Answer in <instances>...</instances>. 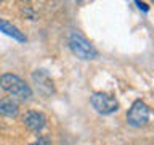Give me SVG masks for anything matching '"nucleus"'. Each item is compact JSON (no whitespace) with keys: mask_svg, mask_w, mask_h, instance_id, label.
Wrapping results in <instances>:
<instances>
[{"mask_svg":"<svg viewBox=\"0 0 154 145\" xmlns=\"http://www.w3.org/2000/svg\"><path fill=\"white\" fill-rule=\"evenodd\" d=\"M67 44H69L71 52L80 60H96L98 58V50L80 32H71Z\"/></svg>","mask_w":154,"mask_h":145,"instance_id":"2","label":"nucleus"},{"mask_svg":"<svg viewBox=\"0 0 154 145\" xmlns=\"http://www.w3.org/2000/svg\"><path fill=\"white\" fill-rule=\"evenodd\" d=\"M32 82L35 84L37 90L40 92L43 97H51L55 94V84H53L51 76L48 74L45 69H35L31 74Z\"/></svg>","mask_w":154,"mask_h":145,"instance_id":"5","label":"nucleus"},{"mask_svg":"<svg viewBox=\"0 0 154 145\" xmlns=\"http://www.w3.org/2000/svg\"><path fill=\"white\" fill-rule=\"evenodd\" d=\"M50 142H51L50 137H47V135H38V137L29 145H50Z\"/></svg>","mask_w":154,"mask_h":145,"instance_id":"9","label":"nucleus"},{"mask_svg":"<svg viewBox=\"0 0 154 145\" xmlns=\"http://www.w3.org/2000/svg\"><path fill=\"white\" fill-rule=\"evenodd\" d=\"M23 123H24V126H26L29 130L40 132V130L45 127V124H47V118H45L43 113H40V111L31 110V111H26V114L23 116Z\"/></svg>","mask_w":154,"mask_h":145,"instance_id":"6","label":"nucleus"},{"mask_svg":"<svg viewBox=\"0 0 154 145\" xmlns=\"http://www.w3.org/2000/svg\"><path fill=\"white\" fill-rule=\"evenodd\" d=\"M0 114L2 116H16L18 114V103L10 97L0 98Z\"/></svg>","mask_w":154,"mask_h":145,"instance_id":"8","label":"nucleus"},{"mask_svg":"<svg viewBox=\"0 0 154 145\" xmlns=\"http://www.w3.org/2000/svg\"><path fill=\"white\" fill-rule=\"evenodd\" d=\"M135 5L140 8V10H143V11H149V7H148V3H141V2H135Z\"/></svg>","mask_w":154,"mask_h":145,"instance_id":"10","label":"nucleus"},{"mask_svg":"<svg viewBox=\"0 0 154 145\" xmlns=\"http://www.w3.org/2000/svg\"><path fill=\"white\" fill-rule=\"evenodd\" d=\"M90 103L100 114H112L119 108V102L116 97L104 94V92H95L90 95Z\"/></svg>","mask_w":154,"mask_h":145,"instance_id":"3","label":"nucleus"},{"mask_svg":"<svg viewBox=\"0 0 154 145\" xmlns=\"http://www.w3.org/2000/svg\"><path fill=\"white\" fill-rule=\"evenodd\" d=\"M0 32L7 34L8 37L14 39V40L18 42H26V36H24V32H21L16 26H13L10 21H7V19L0 18Z\"/></svg>","mask_w":154,"mask_h":145,"instance_id":"7","label":"nucleus"},{"mask_svg":"<svg viewBox=\"0 0 154 145\" xmlns=\"http://www.w3.org/2000/svg\"><path fill=\"white\" fill-rule=\"evenodd\" d=\"M149 116H151L149 106L144 102L137 100V102H133V105L127 111V123L132 127H141V126H144L149 121Z\"/></svg>","mask_w":154,"mask_h":145,"instance_id":"4","label":"nucleus"},{"mask_svg":"<svg viewBox=\"0 0 154 145\" xmlns=\"http://www.w3.org/2000/svg\"><path fill=\"white\" fill-rule=\"evenodd\" d=\"M0 87L10 95L18 97L21 100H29L32 97V90L29 84H26L19 76L11 74V72H5L0 76Z\"/></svg>","mask_w":154,"mask_h":145,"instance_id":"1","label":"nucleus"}]
</instances>
